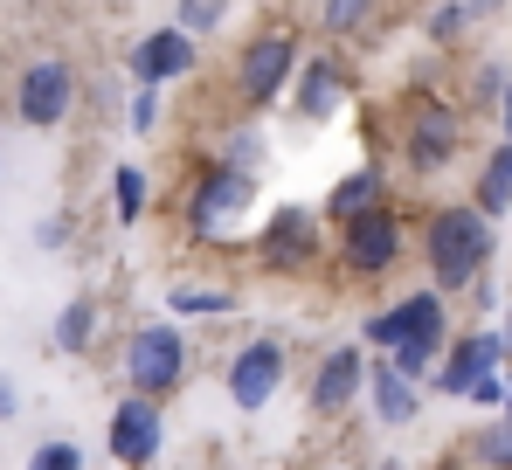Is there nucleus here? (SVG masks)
<instances>
[{
    "label": "nucleus",
    "mask_w": 512,
    "mask_h": 470,
    "mask_svg": "<svg viewBox=\"0 0 512 470\" xmlns=\"http://www.w3.org/2000/svg\"><path fill=\"white\" fill-rule=\"evenodd\" d=\"M402 256H409V222H402L395 201L374 208V215L340 222V270H346V277H388Z\"/></svg>",
    "instance_id": "nucleus-8"
},
{
    "label": "nucleus",
    "mask_w": 512,
    "mask_h": 470,
    "mask_svg": "<svg viewBox=\"0 0 512 470\" xmlns=\"http://www.w3.org/2000/svg\"><path fill=\"white\" fill-rule=\"evenodd\" d=\"M492 7H499V0H471V14H492Z\"/></svg>",
    "instance_id": "nucleus-35"
},
{
    "label": "nucleus",
    "mask_w": 512,
    "mask_h": 470,
    "mask_svg": "<svg viewBox=\"0 0 512 470\" xmlns=\"http://www.w3.org/2000/svg\"><path fill=\"white\" fill-rule=\"evenodd\" d=\"M305 35L291 28V21H270V28H256L250 42L236 49V63H229V90H236V104H243V118H263L270 104H284L291 97V83L305 70Z\"/></svg>",
    "instance_id": "nucleus-3"
},
{
    "label": "nucleus",
    "mask_w": 512,
    "mask_h": 470,
    "mask_svg": "<svg viewBox=\"0 0 512 470\" xmlns=\"http://www.w3.org/2000/svg\"><path fill=\"white\" fill-rule=\"evenodd\" d=\"M70 229H77L70 215H49V222L35 229V249H70Z\"/></svg>",
    "instance_id": "nucleus-30"
},
{
    "label": "nucleus",
    "mask_w": 512,
    "mask_h": 470,
    "mask_svg": "<svg viewBox=\"0 0 512 470\" xmlns=\"http://www.w3.org/2000/svg\"><path fill=\"white\" fill-rule=\"evenodd\" d=\"M201 70V42L167 21V28H153V35H139L132 49H125V77L132 83H153V90H173V83H187Z\"/></svg>",
    "instance_id": "nucleus-11"
},
{
    "label": "nucleus",
    "mask_w": 512,
    "mask_h": 470,
    "mask_svg": "<svg viewBox=\"0 0 512 470\" xmlns=\"http://www.w3.org/2000/svg\"><path fill=\"white\" fill-rule=\"evenodd\" d=\"M464 401H471V408H492V415H499V408H506V374H485V381L464 394Z\"/></svg>",
    "instance_id": "nucleus-29"
},
{
    "label": "nucleus",
    "mask_w": 512,
    "mask_h": 470,
    "mask_svg": "<svg viewBox=\"0 0 512 470\" xmlns=\"http://www.w3.org/2000/svg\"><path fill=\"white\" fill-rule=\"evenodd\" d=\"M215 159H229V166H243V173H263V159H270L263 125H256V118H229V132L215 139Z\"/></svg>",
    "instance_id": "nucleus-22"
},
{
    "label": "nucleus",
    "mask_w": 512,
    "mask_h": 470,
    "mask_svg": "<svg viewBox=\"0 0 512 470\" xmlns=\"http://www.w3.org/2000/svg\"><path fill=\"white\" fill-rule=\"evenodd\" d=\"M256 208V173L229 166V159H201L194 180H187V235L194 242H229L243 229V215Z\"/></svg>",
    "instance_id": "nucleus-4"
},
{
    "label": "nucleus",
    "mask_w": 512,
    "mask_h": 470,
    "mask_svg": "<svg viewBox=\"0 0 512 470\" xmlns=\"http://www.w3.org/2000/svg\"><path fill=\"white\" fill-rule=\"evenodd\" d=\"M471 201L492 215V222H506L512 215V146L499 139L492 153H485V166H478V187H471Z\"/></svg>",
    "instance_id": "nucleus-18"
},
{
    "label": "nucleus",
    "mask_w": 512,
    "mask_h": 470,
    "mask_svg": "<svg viewBox=\"0 0 512 470\" xmlns=\"http://www.w3.org/2000/svg\"><path fill=\"white\" fill-rule=\"evenodd\" d=\"M381 21V0H319V35L326 42H353Z\"/></svg>",
    "instance_id": "nucleus-19"
},
{
    "label": "nucleus",
    "mask_w": 512,
    "mask_h": 470,
    "mask_svg": "<svg viewBox=\"0 0 512 470\" xmlns=\"http://www.w3.org/2000/svg\"><path fill=\"white\" fill-rule=\"evenodd\" d=\"M374 353H388L402 374H436V360L450 353V298L429 284V291H402L395 305H381V312L367 318V332H360Z\"/></svg>",
    "instance_id": "nucleus-2"
},
{
    "label": "nucleus",
    "mask_w": 512,
    "mask_h": 470,
    "mask_svg": "<svg viewBox=\"0 0 512 470\" xmlns=\"http://www.w3.org/2000/svg\"><path fill=\"white\" fill-rule=\"evenodd\" d=\"M173 21L201 42V35H215V28L229 21V0H173Z\"/></svg>",
    "instance_id": "nucleus-26"
},
{
    "label": "nucleus",
    "mask_w": 512,
    "mask_h": 470,
    "mask_svg": "<svg viewBox=\"0 0 512 470\" xmlns=\"http://www.w3.org/2000/svg\"><path fill=\"white\" fill-rule=\"evenodd\" d=\"M167 312L173 318H229L236 312V291H229V284H173Z\"/></svg>",
    "instance_id": "nucleus-23"
},
{
    "label": "nucleus",
    "mask_w": 512,
    "mask_h": 470,
    "mask_svg": "<svg viewBox=\"0 0 512 470\" xmlns=\"http://www.w3.org/2000/svg\"><path fill=\"white\" fill-rule=\"evenodd\" d=\"M28 470H84V450H77L70 436H49V443L28 450Z\"/></svg>",
    "instance_id": "nucleus-28"
},
{
    "label": "nucleus",
    "mask_w": 512,
    "mask_h": 470,
    "mask_svg": "<svg viewBox=\"0 0 512 470\" xmlns=\"http://www.w3.org/2000/svg\"><path fill=\"white\" fill-rule=\"evenodd\" d=\"M506 415H512V381H506Z\"/></svg>",
    "instance_id": "nucleus-36"
},
{
    "label": "nucleus",
    "mask_w": 512,
    "mask_h": 470,
    "mask_svg": "<svg viewBox=\"0 0 512 470\" xmlns=\"http://www.w3.org/2000/svg\"><path fill=\"white\" fill-rule=\"evenodd\" d=\"M14 415H21V388L0 374V422H14Z\"/></svg>",
    "instance_id": "nucleus-31"
},
{
    "label": "nucleus",
    "mask_w": 512,
    "mask_h": 470,
    "mask_svg": "<svg viewBox=\"0 0 512 470\" xmlns=\"http://www.w3.org/2000/svg\"><path fill=\"white\" fill-rule=\"evenodd\" d=\"M492 118H499V139H506V146H512V83H506V90H499V111H492Z\"/></svg>",
    "instance_id": "nucleus-33"
},
{
    "label": "nucleus",
    "mask_w": 512,
    "mask_h": 470,
    "mask_svg": "<svg viewBox=\"0 0 512 470\" xmlns=\"http://www.w3.org/2000/svg\"><path fill=\"white\" fill-rule=\"evenodd\" d=\"M104 443H111V457L125 470H153L160 450H167V415H160V401L125 394V401L111 408V422H104Z\"/></svg>",
    "instance_id": "nucleus-13"
},
{
    "label": "nucleus",
    "mask_w": 512,
    "mask_h": 470,
    "mask_svg": "<svg viewBox=\"0 0 512 470\" xmlns=\"http://www.w3.org/2000/svg\"><path fill=\"white\" fill-rule=\"evenodd\" d=\"M395 201V180H388V166H374V159H360V166H346L340 180L326 187V201H319V215L340 229L353 215H374V208H388Z\"/></svg>",
    "instance_id": "nucleus-16"
},
{
    "label": "nucleus",
    "mask_w": 512,
    "mask_h": 470,
    "mask_svg": "<svg viewBox=\"0 0 512 470\" xmlns=\"http://www.w3.org/2000/svg\"><path fill=\"white\" fill-rule=\"evenodd\" d=\"M499 256V222L478 208V201H443L429 208L423 222V263H429V284L443 298H464Z\"/></svg>",
    "instance_id": "nucleus-1"
},
{
    "label": "nucleus",
    "mask_w": 512,
    "mask_h": 470,
    "mask_svg": "<svg viewBox=\"0 0 512 470\" xmlns=\"http://www.w3.org/2000/svg\"><path fill=\"white\" fill-rule=\"evenodd\" d=\"M367 346L360 339H340V346H326L319 353V367H312V415H346L360 394H367Z\"/></svg>",
    "instance_id": "nucleus-15"
},
{
    "label": "nucleus",
    "mask_w": 512,
    "mask_h": 470,
    "mask_svg": "<svg viewBox=\"0 0 512 470\" xmlns=\"http://www.w3.org/2000/svg\"><path fill=\"white\" fill-rule=\"evenodd\" d=\"M160 111H167V90L139 83V90H132V104H125V125H132L139 139H153V132H160Z\"/></svg>",
    "instance_id": "nucleus-27"
},
{
    "label": "nucleus",
    "mask_w": 512,
    "mask_h": 470,
    "mask_svg": "<svg viewBox=\"0 0 512 470\" xmlns=\"http://www.w3.org/2000/svg\"><path fill=\"white\" fill-rule=\"evenodd\" d=\"M146 201H153L146 166L118 159V166H111V208H118V229H139V222H146Z\"/></svg>",
    "instance_id": "nucleus-20"
},
{
    "label": "nucleus",
    "mask_w": 512,
    "mask_h": 470,
    "mask_svg": "<svg viewBox=\"0 0 512 470\" xmlns=\"http://www.w3.org/2000/svg\"><path fill=\"white\" fill-rule=\"evenodd\" d=\"M471 21H478V14H471V0H436V7L423 14V35L436 42V49H450V42L471 28Z\"/></svg>",
    "instance_id": "nucleus-25"
},
{
    "label": "nucleus",
    "mask_w": 512,
    "mask_h": 470,
    "mask_svg": "<svg viewBox=\"0 0 512 470\" xmlns=\"http://www.w3.org/2000/svg\"><path fill=\"white\" fill-rule=\"evenodd\" d=\"M499 367H506V339H499V325H471V332H457V339H450V353L436 360L429 388L450 394V401H464V394L478 388L485 374H499Z\"/></svg>",
    "instance_id": "nucleus-14"
},
{
    "label": "nucleus",
    "mask_w": 512,
    "mask_h": 470,
    "mask_svg": "<svg viewBox=\"0 0 512 470\" xmlns=\"http://www.w3.org/2000/svg\"><path fill=\"white\" fill-rule=\"evenodd\" d=\"M471 457H478V470H512V415L506 408L471 436Z\"/></svg>",
    "instance_id": "nucleus-24"
},
{
    "label": "nucleus",
    "mask_w": 512,
    "mask_h": 470,
    "mask_svg": "<svg viewBox=\"0 0 512 470\" xmlns=\"http://www.w3.org/2000/svg\"><path fill=\"white\" fill-rule=\"evenodd\" d=\"M187 381V332L180 318H153L125 339V388L146 394V401H167Z\"/></svg>",
    "instance_id": "nucleus-6"
},
{
    "label": "nucleus",
    "mask_w": 512,
    "mask_h": 470,
    "mask_svg": "<svg viewBox=\"0 0 512 470\" xmlns=\"http://www.w3.org/2000/svg\"><path fill=\"white\" fill-rule=\"evenodd\" d=\"M77 111V63L70 56H28L14 77V118L28 132H56Z\"/></svg>",
    "instance_id": "nucleus-7"
},
{
    "label": "nucleus",
    "mask_w": 512,
    "mask_h": 470,
    "mask_svg": "<svg viewBox=\"0 0 512 470\" xmlns=\"http://www.w3.org/2000/svg\"><path fill=\"white\" fill-rule=\"evenodd\" d=\"M284 374H291V339H284V332H263V339H250V346L229 353L222 388H229V401H236L243 415H256V408H270V401L284 394Z\"/></svg>",
    "instance_id": "nucleus-9"
},
{
    "label": "nucleus",
    "mask_w": 512,
    "mask_h": 470,
    "mask_svg": "<svg viewBox=\"0 0 512 470\" xmlns=\"http://www.w3.org/2000/svg\"><path fill=\"white\" fill-rule=\"evenodd\" d=\"M464 153V104L450 97H416L409 118H402V166L416 180H436L450 173V159Z\"/></svg>",
    "instance_id": "nucleus-5"
},
{
    "label": "nucleus",
    "mask_w": 512,
    "mask_h": 470,
    "mask_svg": "<svg viewBox=\"0 0 512 470\" xmlns=\"http://www.w3.org/2000/svg\"><path fill=\"white\" fill-rule=\"evenodd\" d=\"M367 401H374V422L381 429H409L416 415H423V381L416 374H402L388 353L367 367Z\"/></svg>",
    "instance_id": "nucleus-17"
},
{
    "label": "nucleus",
    "mask_w": 512,
    "mask_h": 470,
    "mask_svg": "<svg viewBox=\"0 0 512 470\" xmlns=\"http://www.w3.org/2000/svg\"><path fill=\"white\" fill-rule=\"evenodd\" d=\"M97 298H70V305H63V312H56V332H49V346H56V353H90V346H97Z\"/></svg>",
    "instance_id": "nucleus-21"
},
{
    "label": "nucleus",
    "mask_w": 512,
    "mask_h": 470,
    "mask_svg": "<svg viewBox=\"0 0 512 470\" xmlns=\"http://www.w3.org/2000/svg\"><path fill=\"white\" fill-rule=\"evenodd\" d=\"M346 104H353V63H346L340 49H312L298 83H291V111L305 125H333Z\"/></svg>",
    "instance_id": "nucleus-12"
},
{
    "label": "nucleus",
    "mask_w": 512,
    "mask_h": 470,
    "mask_svg": "<svg viewBox=\"0 0 512 470\" xmlns=\"http://www.w3.org/2000/svg\"><path fill=\"white\" fill-rule=\"evenodd\" d=\"M499 339H506V367H512V305H506V318H499Z\"/></svg>",
    "instance_id": "nucleus-34"
},
{
    "label": "nucleus",
    "mask_w": 512,
    "mask_h": 470,
    "mask_svg": "<svg viewBox=\"0 0 512 470\" xmlns=\"http://www.w3.org/2000/svg\"><path fill=\"white\" fill-rule=\"evenodd\" d=\"M319 208H305V201H284V208H270L263 215V229H256V263L270 270V277H291V270H305L312 256H319Z\"/></svg>",
    "instance_id": "nucleus-10"
},
{
    "label": "nucleus",
    "mask_w": 512,
    "mask_h": 470,
    "mask_svg": "<svg viewBox=\"0 0 512 470\" xmlns=\"http://www.w3.org/2000/svg\"><path fill=\"white\" fill-rule=\"evenodd\" d=\"M464 298H471V305H478V312H499V291H492V284H485V277H478V284H471V291H464Z\"/></svg>",
    "instance_id": "nucleus-32"
}]
</instances>
